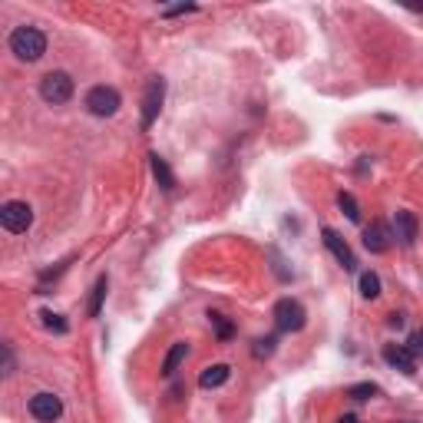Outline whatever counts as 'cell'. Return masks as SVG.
Returning a JSON list of instances; mask_svg holds the SVG:
<instances>
[{
	"label": "cell",
	"instance_id": "22",
	"mask_svg": "<svg viewBox=\"0 0 423 423\" xmlns=\"http://www.w3.org/2000/svg\"><path fill=\"white\" fill-rule=\"evenodd\" d=\"M192 10H195V3H176V7L162 10V17H179V14H192Z\"/></svg>",
	"mask_w": 423,
	"mask_h": 423
},
{
	"label": "cell",
	"instance_id": "4",
	"mask_svg": "<svg viewBox=\"0 0 423 423\" xmlns=\"http://www.w3.org/2000/svg\"><path fill=\"white\" fill-rule=\"evenodd\" d=\"M0 225L10 232V235H20L34 225V208L27 202H3L0 205Z\"/></svg>",
	"mask_w": 423,
	"mask_h": 423
},
{
	"label": "cell",
	"instance_id": "7",
	"mask_svg": "<svg viewBox=\"0 0 423 423\" xmlns=\"http://www.w3.org/2000/svg\"><path fill=\"white\" fill-rule=\"evenodd\" d=\"M119 93L112 90V86H93L90 93H86V110L93 112V116H112V112L119 110Z\"/></svg>",
	"mask_w": 423,
	"mask_h": 423
},
{
	"label": "cell",
	"instance_id": "2",
	"mask_svg": "<svg viewBox=\"0 0 423 423\" xmlns=\"http://www.w3.org/2000/svg\"><path fill=\"white\" fill-rule=\"evenodd\" d=\"M40 96H43V103H50V106L70 103V96H73V76L63 73V70L47 73L43 80H40Z\"/></svg>",
	"mask_w": 423,
	"mask_h": 423
},
{
	"label": "cell",
	"instance_id": "19",
	"mask_svg": "<svg viewBox=\"0 0 423 423\" xmlns=\"http://www.w3.org/2000/svg\"><path fill=\"white\" fill-rule=\"evenodd\" d=\"M377 394H380V387H377V384H354V387H348L350 400H370V397H377Z\"/></svg>",
	"mask_w": 423,
	"mask_h": 423
},
{
	"label": "cell",
	"instance_id": "10",
	"mask_svg": "<svg viewBox=\"0 0 423 423\" xmlns=\"http://www.w3.org/2000/svg\"><path fill=\"white\" fill-rule=\"evenodd\" d=\"M321 239H324V245H328V252L341 261L344 271H354V268H357V258H354V252H350V245L341 239L334 228H321Z\"/></svg>",
	"mask_w": 423,
	"mask_h": 423
},
{
	"label": "cell",
	"instance_id": "8",
	"mask_svg": "<svg viewBox=\"0 0 423 423\" xmlns=\"http://www.w3.org/2000/svg\"><path fill=\"white\" fill-rule=\"evenodd\" d=\"M390 245H394V228L387 221H370L364 228V248L370 255H384Z\"/></svg>",
	"mask_w": 423,
	"mask_h": 423
},
{
	"label": "cell",
	"instance_id": "5",
	"mask_svg": "<svg viewBox=\"0 0 423 423\" xmlns=\"http://www.w3.org/2000/svg\"><path fill=\"white\" fill-rule=\"evenodd\" d=\"M162 99H166V80L152 76L146 83V93H143V129H152L156 116L162 110Z\"/></svg>",
	"mask_w": 423,
	"mask_h": 423
},
{
	"label": "cell",
	"instance_id": "13",
	"mask_svg": "<svg viewBox=\"0 0 423 423\" xmlns=\"http://www.w3.org/2000/svg\"><path fill=\"white\" fill-rule=\"evenodd\" d=\"M106 291H110V278L99 275L96 278V285H93V291H90V304H86V314H90V317H99L103 301H106Z\"/></svg>",
	"mask_w": 423,
	"mask_h": 423
},
{
	"label": "cell",
	"instance_id": "6",
	"mask_svg": "<svg viewBox=\"0 0 423 423\" xmlns=\"http://www.w3.org/2000/svg\"><path fill=\"white\" fill-rule=\"evenodd\" d=\"M30 417L34 420H40V423H53V420H60L63 417V400L56 397V394H34L30 397Z\"/></svg>",
	"mask_w": 423,
	"mask_h": 423
},
{
	"label": "cell",
	"instance_id": "11",
	"mask_svg": "<svg viewBox=\"0 0 423 423\" xmlns=\"http://www.w3.org/2000/svg\"><path fill=\"white\" fill-rule=\"evenodd\" d=\"M417 235H420V221H417V215L407 212V208H400V212L394 215V239H400V245L410 248V245L417 241Z\"/></svg>",
	"mask_w": 423,
	"mask_h": 423
},
{
	"label": "cell",
	"instance_id": "26",
	"mask_svg": "<svg viewBox=\"0 0 423 423\" xmlns=\"http://www.w3.org/2000/svg\"><path fill=\"white\" fill-rule=\"evenodd\" d=\"M337 423H357V417H354V413H344V417H341Z\"/></svg>",
	"mask_w": 423,
	"mask_h": 423
},
{
	"label": "cell",
	"instance_id": "24",
	"mask_svg": "<svg viewBox=\"0 0 423 423\" xmlns=\"http://www.w3.org/2000/svg\"><path fill=\"white\" fill-rule=\"evenodd\" d=\"M3 374H14V354H10V344H3Z\"/></svg>",
	"mask_w": 423,
	"mask_h": 423
},
{
	"label": "cell",
	"instance_id": "20",
	"mask_svg": "<svg viewBox=\"0 0 423 423\" xmlns=\"http://www.w3.org/2000/svg\"><path fill=\"white\" fill-rule=\"evenodd\" d=\"M40 317H43V324L50 328L53 334H67L70 331V324L63 321V314H53V311H40Z\"/></svg>",
	"mask_w": 423,
	"mask_h": 423
},
{
	"label": "cell",
	"instance_id": "1",
	"mask_svg": "<svg viewBox=\"0 0 423 423\" xmlns=\"http://www.w3.org/2000/svg\"><path fill=\"white\" fill-rule=\"evenodd\" d=\"M10 53L23 60V63H37L40 56L47 53V34L37 30V27H14L10 34Z\"/></svg>",
	"mask_w": 423,
	"mask_h": 423
},
{
	"label": "cell",
	"instance_id": "3",
	"mask_svg": "<svg viewBox=\"0 0 423 423\" xmlns=\"http://www.w3.org/2000/svg\"><path fill=\"white\" fill-rule=\"evenodd\" d=\"M271 314H275L278 331H285V334H298L301 328H304V324H308L304 304H301V301H295V298H281Z\"/></svg>",
	"mask_w": 423,
	"mask_h": 423
},
{
	"label": "cell",
	"instance_id": "18",
	"mask_svg": "<svg viewBox=\"0 0 423 423\" xmlns=\"http://www.w3.org/2000/svg\"><path fill=\"white\" fill-rule=\"evenodd\" d=\"M361 295L367 298V301L380 298V278L374 275V271H364V275H361Z\"/></svg>",
	"mask_w": 423,
	"mask_h": 423
},
{
	"label": "cell",
	"instance_id": "12",
	"mask_svg": "<svg viewBox=\"0 0 423 423\" xmlns=\"http://www.w3.org/2000/svg\"><path fill=\"white\" fill-rule=\"evenodd\" d=\"M149 162H152V176H156V182L162 185V192H172V189H176V176H172L169 162L159 152H149Z\"/></svg>",
	"mask_w": 423,
	"mask_h": 423
},
{
	"label": "cell",
	"instance_id": "14",
	"mask_svg": "<svg viewBox=\"0 0 423 423\" xmlns=\"http://www.w3.org/2000/svg\"><path fill=\"white\" fill-rule=\"evenodd\" d=\"M228 377H232V367H228V364H212V367H205L202 374H199V387H205V390H208V387H221Z\"/></svg>",
	"mask_w": 423,
	"mask_h": 423
},
{
	"label": "cell",
	"instance_id": "25",
	"mask_svg": "<svg viewBox=\"0 0 423 423\" xmlns=\"http://www.w3.org/2000/svg\"><path fill=\"white\" fill-rule=\"evenodd\" d=\"M387 324H390V328H404V314H390Z\"/></svg>",
	"mask_w": 423,
	"mask_h": 423
},
{
	"label": "cell",
	"instance_id": "15",
	"mask_svg": "<svg viewBox=\"0 0 423 423\" xmlns=\"http://www.w3.org/2000/svg\"><path fill=\"white\" fill-rule=\"evenodd\" d=\"M185 357H189V344H185V341H176V344L169 348L166 361H162V374H166V377H172V374L179 370V364H182Z\"/></svg>",
	"mask_w": 423,
	"mask_h": 423
},
{
	"label": "cell",
	"instance_id": "9",
	"mask_svg": "<svg viewBox=\"0 0 423 423\" xmlns=\"http://www.w3.org/2000/svg\"><path fill=\"white\" fill-rule=\"evenodd\" d=\"M384 361L394 370L407 374V377H413V374H417V354L407 348V344H387V348H384Z\"/></svg>",
	"mask_w": 423,
	"mask_h": 423
},
{
	"label": "cell",
	"instance_id": "21",
	"mask_svg": "<svg viewBox=\"0 0 423 423\" xmlns=\"http://www.w3.org/2000/svg\"><path fill=\"white\" fill-rule=\"evenodd\" d=\"M275 344H278L275 334H268V337H258L255 348H252V354H255V357H271V354H275Z\"/></svg>",
	"mask_w": 423,
	"mask_h": 423
},
{
	"label": "cell",
	"instance_id": "16",
	"mask_svg": "<svg viewBox=\"0 0 423 423\" xmlns=\"http://www.w3.org/2000/svg\"><path fill=\"white\" fill-rule=\"evenodd\" d=\"M208 321H212V328H215V334H219V341H228L232 334H235V324L225 317V314L219 311H208Z\"/></svg>",
	"mask_w": 423,
	"mask_h": 423
},
{
	"label": "cell",
	"instance_id": "17",
	"mask_svg": "<svg viewBox=\"0 0 423 423\" xmlns=\"http://www.w3.org/2000/svg\"><path fill=\"white\" fill-rule=\"evenodd\" d=\"M337 205H341V212L348 215V221H361V205H357V199H354L350 192H341V195H337Z\"/></svg>",
	"mask_w": 423,
	"mask_h": 423
},
{
	"label": "cell",
	"instance_id": "23",
	"mask_svg": "<svg viewBox=\"0 0 423 423\" xmlns=\"http://www.w3.org/2000/svg\"><path fill=\"white\" fill-rule=\"evenodd\" d=\"M407 348L413 350V354H423V328L410 334V344H407Z\"/></svg>",
	"mask_w": 423,
	"mask_h": 423
}]
</instances>
